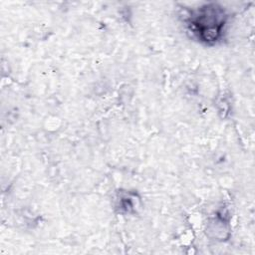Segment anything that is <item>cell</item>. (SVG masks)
<instances>
[{
	"label": "cell",
	"mask_w": 255,
	"mask_h": 255,
	"mask_svg": "<svg viewBox=\"0 0 255 255\" xmlns=\"http://www.w3.org/2000/svg\"><path fill=\"white\" fill-rule=\"evenodd\" d=\"M226 20L227 16L223 8L211 3L191 11L187 26L200 42L213 45L222 38Z\"/></svg>",
	"instance_id": "6da1fadb"
}]
</instances>
